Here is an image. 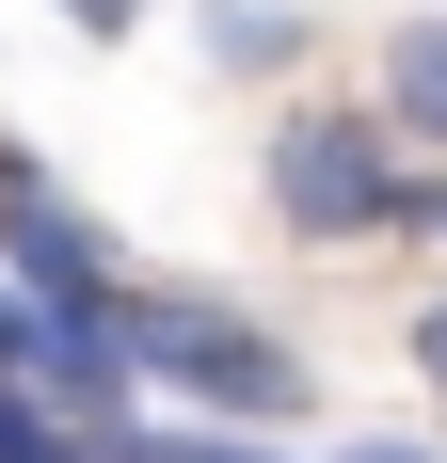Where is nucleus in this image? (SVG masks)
I'll return each mask as SVG.
<instances>
[{
  "label": "nucleus",
  "instance_id": "5",
  "mask_svg": "<svg viewBox=\"0 0 447 463\" xmlns=\"http://www.w3.org/2000/svg\"><path fill=\"white\" fill-rule=\"evenodd\" d=\"M288 48H304V16H288V0H208V64H240V80H256V64H288Z\"/></svg>",
  "mask_w": 447,
  "mask_h": 463
},
{
  "label": "nucleus",
  "instance_id": "2",
  "mask_svg": "<svg viewBox=\"0 0 447 463\" xmlns=\"http://www.w3.org/2000/svg\"><path fill=\"white\" fill-rule=\"evenodd\" d=\"M271 224L304 240V256L400 224V144H384V112H352V96L288 112V128H271Z\"/></svg>",
  "mask_w": 447,
  "mask_h": 463
},
{
  "label": "nucleus",
  "instance_id": "9",
  "mask_svg": "<svg viewBox=\"0 0 447 463\" xmlns=\"http://www.w3.org/2000/svg\"><path fill=\"white\" fill-rule=\"evenodd\" d=\"M400 352H415V383H432V416H447V304H415V320H400Z\"/></svg>",
  "mask_w": 447,
  "mask_h": 463
},
{
  "label": "nucleus",
  "instance_id": "8",
  "mask_svg": "<svg viewBox=\"0 0 447 463\" xmlns=\"http://www.w3.org/2000/svg\"><path fill=\"white\" fill-rule=\"evenodd\" d=\"M384 240H447V160H415V176H400V224H384Z\"/></svg>",
  "mask_w": 447,
  "mask_h": 463
},
{
  "label": "nucleus",
  "instance_id": "10",
  "mask_svg": "<svg viewBox=\"0 0 447 463\" xmlns=\"http://www.w3.org/2000/svg\"><path fill=\"white\" fill-rule=\"evenodd\" d=\"M336 463H447V448H432V431H352Z\"/></svg>",
  "mask_w": 447,
  "mask_h": 463
},
{
  "label": "nucleus",
  "instance_id": "4",
  "mask_svg": "<svg viewBox=\"0 0 447 463\" xmlns=\"http://www.w3.org/2000/svg\"><path fill=\"white\" fill-rule=\"evenodd\" d=\"M384 144H432L447 160V16H400L384 33Z\"/></svg>",
  "mask_w": 447,
  "mask_h": 463
},
{
  "label": "nucleus",
  "instance_id": "3",
  "mask_svg": "<svg viewBox=\"0 0 447 463\" xmlns=\"http://www.w3.org/2000/svg\"><path fill=\"white\" fill-rule=\"evenodd\" d=\"M0 288H16V304H48V320H112V304H128V272L96 256V224L48 192L33 144H0Z\"/></svg>",
  "mask_w": 447,
  "mask_h": 463
},
{
  "label": "nucleus",
  "instance_id": "1",
  "mask_svg": "<svg viewBox=\"0 0 447 463\" xmlns=\"http://www.w3.org/2000/svg\"><path fill=\"white\" fill-rule=\"evenodd\" d=\"M112 335H128V368H160L176 400H208V431H288L304 416V352L256 320H224V304H176V288H128L112 304Z\"/></svg>",
  "mask_w": 447,
  "mask_h": 463
},
{
  "label": "nucleus",
  "instance_id": "6",
  "mask_svg": "<svg viewBox=\"0 0 447 463\" xmlns=\"http://www.w3.org/2000/svg\"><path fill=\"white\" fill-rule=\"evenodd\" d=\"M112 463H288V448H256V431H208V416H144Z\"/></svg>",
  "mask_w": 447,
  "mask_h": 463
},
{
  "label": "nucleus",
  "instance_id": "7",
  "mask_svg": "<svg viewBox=\"0 0 447 463\" xmlns=\"http://www.w3.org/2000/svg\"><path fill=\"white\" fill-rule=\"evenodd\" d=\"M48 16H64V33H81V48H128L144 16H160V0H48Z\"/></svg>",
  "mask_w": 447,
  "mask_h": 463
}]
</instances>
